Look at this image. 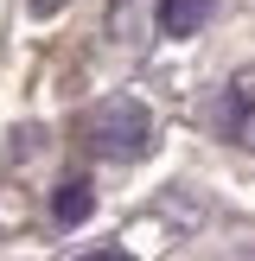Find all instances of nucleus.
Returning a JSON list of instances; mask_svg holds the SVG:
<instances>
[{
    "mask_svg": "<svg viewBox=\"0 0 255 261\" xmlns=\"http://www.w3.org/2000/svg\"><path fill=\"white\" fill-rule=\"evenodd\" d=\"M211 19V0H160V25L172 38H185V32H198V25Z\"/></svg>",
    "mask_w": 255,
    "mask_h": 261,
    "instance_id": "2",
    "label": "nucleus"
},
{
    "mask_svg": "<svg viewBox=\"0 0 255 261\" xmlns=\"http://www.w3.org/2000/svg\"><path fill=\"white\" fill-rule=\"evenodd\" d=\"M26 7H32V19H51V13H58L64 0H26Z\"/></svg>",
    "mask_w": 255,
    "mask_h": 261,
    "instance_id": "4",
    "label": "nucleus"
},
{
    "mask_svg": "<svg viewBox=\"0 0 255 261\" xmlns=\"http://www.w3.org/2000/svg\"><path fill=\"white\" fill-rule=\"evenodd\" d=\"M83 140H89V153H102V160L147 153V140H153V115L140 109V102L115 96V102H102V109L83 121Z\"/></svg>",
    "mask_w": 255,
    "mask_h": 261,
    "instance_id": "1",
    "label": "nucleus"
},
{
    "mask_svg": "<svg viewBox=\"0 0 255 261\" xmlns=\"http://www.w3.org/2000/svg\"><path fill=\"white\" fill-rule=\"evenodd\" d=\"M83 261H128L121 249H96V255H83Z\"/></svg>",
    "mask_w": 255,
    "mask_h": 261,
    "instance_id": "5",
    "label": "nucleus"
},
{
    "mask_svg": "<svg viewBox=\"0 0 255 261\" xmlns=\"http://www.w3.org/2000/svg\"><path fill=\"white\" fill-rule=\"evenodd\" d=\"M89 204H96V198H89V185L76 178V185H58L51 211H58V223H83V217H89Z\"/></svg>",
    "mask_w": 255,
    "mask_h": 261,
    "instance_id": "3",
    "label": "nucleus"
}]
</instances>
